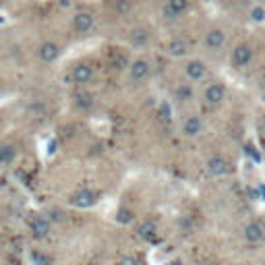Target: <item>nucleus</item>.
I'll use <instances>...</instances> for the list:
<instances>
[{
	"label": "nucleus",
	"instance_id": "obj_1",
	"mask_svg": "<svg viewBox=\"0 0 265 265\" xmlns=\"http://www.w3.org/2000/svg\"><path fill=\"white\" fill-rule=\"evenodd\" d=\"M253 58H255V48L251 46L249 42H238L232 46L230 50V56H228V60H230V66L236 68V70H243L246 66L253 65Z\"/></svg>",
	"mask_w": 265,
	"mask_h": 265
},
{
	"label": "nucleus",
	"instance_id": "obj_2",
	"mask_svg": "<svg viewBox=\"0 0 265 265\" xmlns=\"http://www.w3.org/2000/svg\"><path fill=\"white\" fill-rule=\"evenodd\" d=\"M228 44V31L222 27V25H211V27L203 35V48L211 54H218L222 52Z\"/></svg>",
	"mask_w": 265,
	"mask_h": 265
},
{
	"label": "nucleus",
	"instance_id": "obj_3",
	"mask_svg": "<svg viewBox=\"0 0 265 265\" xmlns=\"http://www.w3.org/2000/svg\"><path fill=\"white\" fill-rule=\"evenodd\" d=\"M152 60L145 58V56H139L135 60H131L129 66H127V77L131 83H143L152 77Z\"/></svg>",
	"mask_w": 265,
	"mask_h": 265
},
{
	"label": "nucleus",
	"instance_id": "obj_4",
	"mask_svg": "<svg viewBox=\"0 0 265 265\" xmlns=\"http://www.w3.org/2000/svg\"><path fill=\"white\" fill-rule=\"evenodd\" d=\"M182 73H184V81L201 83L207 79V65H205V60H201V58H189L182 66Z\"/></svg>",
	"mask_w": 265,
	"mask_h": 265
},
{
	"label": "nucleus",
	"instance_id": "obj_5",
	"mask_svg": "<svg viewBox=\"0 0 265 265\" xmlns=\"http://www.w3.org/2000/svg\"><path fill=\"white\" fill-rule=\"evenodd\" d=\"M191 8V0H164V6H162V17L166 21H178L182 19L184 15L189 13Z\"/></svg>",
	"mask_w": 265,
	"mask_h": 265
},
{
	"label": "nucleus",
	"instance_id": "obj_6",
	"mask_svg": "<svg viewBox=\"0 0 265 265\" xmlns=\"http://www.w3.org/2000/svg\"><path fill=\"white\" fill-rule=\"evenodd\" d=\"M152 29L145 27V25H132V27L129 29L127 33V42H129V46L131 48H147L149 44H152Z\"/></svg>",
	"mask_w": 265,
	"mask_h": 265
},
{
	"label": "nucleus",
	"instance_id": "obj_7",
	"mask_svg": "<svg viewBox=\"0 0 265 265\" xmlns=\"http://www.w3.org/2000/svg\"><path fill=\"white\" fill-rule=\"evenodd\" d=\"M226 93H228L226 87L220 81H214L203 89V102H205V106H209V108H220V106L226 102Z\"/></svg>",
	"mask_w": 265,
	"mask_h": 265
},
{
	"label": "nucleus",
	"instance_id": "obj_8",
	"mask_svg": "<svg viewBox=\"0 0 265 265\" xmlns=\"http://www.w3.org/2000/svg\"><path fill=\"white\" fill-rule=\"evenodd\" d=\"M166 54L170 58H184L191 54V42L187 35H174L166 44Z\"/></svg>",
	"mask_w": 265,
	"mask_h": 265
},
{
	"label": "nucleus",
	"instance_id": "obj_9",
	"mask_svg": "<svg viewBox=\"0 0 265 265\" xmlns=\"http://www.w3.org/2000/svg\"><path fill=\"white\" fill-rule=\"evenodd\" d=\"M205 170L211 178H222V176L230 174V162L224 155H211L205 162Z\"/></svg>",
	"mask_w": 265,
	"mask_h": 265
},
{
	"label": "nucleus",
	"instance_id": "obj_10",
	"mask_svg": "<svg viewBox=\"0 0 265 265\" xmlns=\"http://www.w3.org/2000/svg\"><path fill=\"white\" fill-rule=\"evenodd\" d=\"M27 226H29L31 236L38 238V241H42V238H48L50 232H52V222H50L46 216H31Z\"/></svg>",
	"mask_w": 265,
	"mask_h": 265
},
{
	"label": "nucleus",
	"instance_id": "obj_11",
	"mask_svg": "<svg viewBox=\"0 0 265 265\" xmlns=\"http://www.w3.org/2000/svg\"><path fill=\"white\" fill-rule=\"evenodd\" d=\"M203 129H205V122H203V118L199 116V114H191V116H187L182 120V125H180V132H182V137H187V139H197Z\"/></svg>",
	"mask_w": 265,
	"mask_h": 265
},
{
	"label": "nucleus",
	"instance_id": "obj_12",
	"mask_svg": "<svg viewBox=\"0 0 265 265\" xmlns=\"http://www.w3.org/2000/svg\"><path fill=\"white\" fill-rule=\"evenodd\" d=\"M60 54H63V48L58 46L56 42H42L38 46V58L42 60L44 65H52L56 63V60L60 58Z\"/></svg>",
	"mask_w": 265,
	"mask_h": 265
},
{
	"label": "nucleus",
	"instance_id": "obj_13",
	"mask_svg": "<svg viewBox=\"0 0 265 265\" xmlns=\"http://www.w3.org/2000/svg\"><path fill=\"white\" fill-rule=\"evenodd\" d=\"M95 27V15L91 11H77L75 17H73V29L77 33H89L91 29Z\"/></svg>",
	"mask_w": 265,
	"mask_h": 265
},
{
	"label": "nucleus",
	"instance_id": "obj_14",
	"mask_svg": "<svg viewBox=\"0 0 265 265\" xmlns=\"http://www.w3.org/2000/svg\"><path fill=\"white\" fill-rule=\"evenodd\" d=\"M100 195L91 189H81L77 191L73 197H70V205L73 207H79V209H87V207H93L95 203H98Z\"/></svg>",
	"mask_w": 265,
	"mask_h": 265
},
{
	"label": "nucleus",
	"instance_id": "obj_15",
	"mask_svg": "<svg viewBox=\"0 0 265 265\" xmlns=\"http://www.w3.org/2000/svg\"><path fill=\"white\" fill-rule=\"evenodd\" d=\"M93 75H95V70L89 63H79L70 70V81L77 85H87L93 79Z\"/></svg>",
	"mask_w": 265,
	"mask_h": 265
},
{
	"label": "nucleus",
	"instance_id": "obj_16",
	"mask_svg": "<svg viewBox=\"0 0 265 265\" xmlns=\"http://www.w3.org/2000/svg\"><path fill=\"white\" fill-rule=\"evenodd\" d=\"M243 236L249 244H261L265 241V226L261 222H249L243 228Z\"/></svg>",
	"mask_w": 265,
	"mask_h": 265
},
{
	"label": "nucleus",
	"instance_id": "obj_17",
	"mask_svg": "<svg viewBox=\"0 0 265 265\" xmlns=\"http://www.w3.org/2000/svg\"><path fill=\"white\" fill-rule=\"evenodd\" d=\"M172 98H174L176 104H189V102H193V98H195V89H193V83L180 81L178 85L174 87Z\"/></svg>",
	"mask_w": 265,
	"mask_h": 265
},
{
	"label": "nucleus",
	"instance_id": "obj_18",
	"mask_svg": "<svg viewBox=\"0 0 265 265\" xmlns=\"http://www.w3.org/2000/svg\"><path fill=\"white\" fill-rule=\"evenodd\" d=\"M73 104H75L77 110L89 112L93 106H95V100H93V95H91L89 91H77V93L73 95Z\"/></svg>",
	"mask_w": 265,
	"mask_h": 265
},
{
	"label": "nucleus",
	"instance_id": "obj_19",
	"mask_svg": "<svg viewBox=\"0 0 265 265\" xmlns=\"http://www.w3.org/2000/svg\"><path fill=\"white\" fill-rule=\"evenodd\" d=\"M157 234V224L154 220H143L139 226H137V236L143 238V241H154Z\"/></svg>",
	"mask_w": 265,
	"mask_h": 265
},
{
	"label": "nucleus",
	"instance_id": "obj_20",
	"mask_svg": "<svg viewBox=\"0 0 265 265\" xmlns=\"http://www.w3.org/2000/svg\"><path fill=\"white\" fill-rule=\"evenodd\" d=\"M17 160V147L11 143H2L0 145V168L11 166Z\"/></svg>",
	"mask_w": 265,
	"mask_h": 265
},
{
	"label": "nucleus",
	"instance_id": "obj_21",
	"mask_svg": "<svg viewBox=\"0 0 265 265\" xmlns=\"http://www.w3.org/2000/svg\"><path fill=\"white\" fill-rule=\"evenodd\" d=\"M249 21H253V23H265V4L263 2H253L251 6H249Z\"/></svg>",
	"mask_w": 265,
	"mask_h": 265
},
{
	"label": "nucleus",
	"instance_id": "obj_22",
	"mask_svg": "<svg viewBox=\"0 0 265 265\" xmlns=\"http://www.w3.org/2000/svg\"><path fill=\"white\" fill-rule=\"evenodd\" d=\"M132 218H135V211H132L131 207H120L116 211V222L118 224H131Z\"/></svg>",
	"mask_w": 265,
	"mask_h": 265
},
{
	"label": "nucleus",
	"instance_id": "obj_23",
	"mask_svg": "<svg viewBox=\"0 0 265 265\" xmlns=\"http://www.w3.org/2000/svg\"><path fill=\"white\" fill-rule=\"evenodd\" d=\"M31 261H33V265H50L52 263L48 255L42 253V251H33L31 253Z\"/></svg>",
	"mask_w": 265,
	"mask_h": 265
},
{
	"label": "nucleus",
	"instance_id": "obj_24",
	"mask_svg": "<svg viewBox=\"0 0 265 265\" xmlns=\"http://www.w3.org/2000/svg\"><path fill=\"white\" fill-rule=\"evenodd\" d=\"M116 265H141V261L135 257V255H125Z\"/></svg>",
	"mask_w": 265,
	"mask_h": 265
},
{
	"label": "nucleus",
	"instance_id": "obj_25",
	"mask_svg": "<svg viewBox=\"0 0 265 265\" xmlns=\"http://www.w3.org/2000/svg\"><path fill=\"white\" fill-rule=\"evenodd\" d=\"M50 222H63V211H58V209H52L50 211Z\"/></svg>",
	"mask_w": 265,
	"mask_h": 265
},
{
	"label": "nucleus",
	"instance_id": "obj_26",
	"mask_svg": "<svg viewBox=\"0 0 265 265\" xmlns=\"http://www.w3.org/2000/svg\"><path fill=\"white\" fill-rule=\"evenodd\" d=\"M261 135L265 137V118H263V122H261Z\"/></svg>",
	"mask_w": 265,
	"mask_h": 265
},
{
	"label": "nucleus",
	"instance_id": "obj_27",
	"mask_svg": "<svg viewBox=\"0 0 265 265\" xmlns=\"http://www.w3.org/2000/svg\"><path fill=\"white\" fill-rule=\"evenodd\" d=\"M246 2H251V4H253V2H263V0H246Z\"/></svg>",
	"mask_w": 265,
	"mask_h": 265
}]
</instances>
